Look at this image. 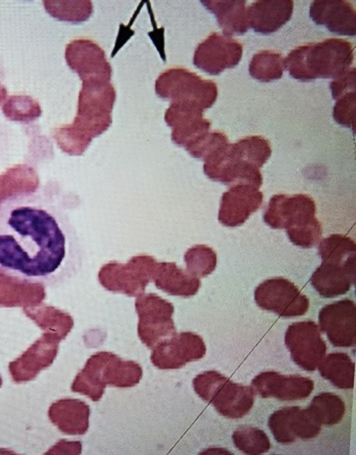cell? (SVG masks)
<instances>
[{
    "label": "cell",
    "mask_w": 356,
    "mask_h": 455,
    "mask_svg": "<svg viewBox=\"0 0 356 455\" xmlns=\"http://www.w3.org/2000/svg\"><path fill=\"white\" fill-rule=\"evenodd\" d=\"M307 408L321 424L328 426L338 424L346 411L343 399L331 392L315 396Z\"/></svg>",
    "instance_id": "obj_29"
},
{
    "label": "cell",
    "mask_w": 356,
    "mask_h": 455,
    "mask_svg": "<svg viewBox=\"0 0 356 455\" xmlns=\"http://www.w3.org/2000/svg\"><path fill=\"white\" fill-rule=\"evenodd\" d=\"M142 376L143 369L136 362L124 360L111 352L100 351L88 359L73 381L71 390L97 401L102 397L106 385L134 387Z\"/></svg>",
    "instance_id": "obj_5"
},
{
    "label": "cell",
    "mask_w": 356,
    "mask_h": 455,
    "mask_svg": "<svg viewBox=\"0 0 356 455\" xmlns=\"http://www.w3.org/2000/svg\"><path fill=\"white\" fill-rule=\"evenodd\" d=\"M115 97V90L110 81H82L74 121L55 129L53 132L60 149L70 155H81L92 138L111 126Z\"/></svg>",
    "instance_id": "obj_2"
},
{
    "label": "cell",
    "mask_w": 356,
    "mask_h": 455,
    "mask_svg": "<svg viewBox=\"0 0 356 455\" xmlns=\"http://www.w3.org/2000/svg\"><path fill=\"white\" fill-rule=\"evenodd\" d=\"M196 394L211 404L221 415L238 419L245 416L254 404L252 388L234 383L216 371L204 372L193 380Z\"/></svg>",
    "instance_id": "obj_6"
},
{
    "label": "cell",
    "mask_w": 356,
    "mask_h": 455,
    "mask_svg": "<svg viewBox=\"0 0 356 455\" xmlns=\"http://www.w3.org/2000/svg\"><path fill=\"white\" fill-rule=\"evenodd\" d=\"M263 193L248 184H236L223 193L218 211V221L225 226L243 224L263 202Z\"/></svg>",
    "instance_id": "obj_19"
},
{
    "label": "cell",
    "mask_w": 356,
    "mask_h": 455,
    "mask_svg": "<svg viewBox=\"0 0 356 455\" xmlns=\"http://www.w3.org/2000/svg\"><path fill=\"white\" fill-rule=\"evenodd\" d=\"M38 184V174L32 167L18 164L9 168L0 175V202L15 195L33 193Z\"/></svg>",
    "instance_id": "obj_27"
},
{
    "label": "cell",
    "mask_w": 356,
    "mask_h": 455,
    "mask_svg": "<svg viewBox=\"0 0 356 455\" xmlns=\"http://www.w3.org/2000/svg\"><path fill=\"white\" fill-rule=\"evenodd\" d=\"M7 95L6 87L0 83V104L5 99Z\"/></svg>",
    "instance_id": "obj_39"
},
{
    "label": "cell",
    "mask_w": 356,
    "mask_h": 455,
    "mask_svg": "<svg viewBox=\"0 0 356 455\" xmlns=\"http://www.w3.org/2000/svg\"><path fill=\"white\" fill-rule=\"evenodd\" d=\"M355 105V90L339 97L333 108L332 115L335 121L343 127L353 129Z\"/></svg>",
    "instance_id": "obj_37"
},
{
    "label": "cell",
    "mask_w": 356,
    "mask_h": 455,
    "mask_svg": "<svg viewBox=\"0 0 356 455\" xmlns=\"http://www.w3.org/2000/svg\"><path fill=\"white\" fill-rule=\"evenodd\" d=\"M355 280V262L322 261L310 281L316 291L325 298H334L348 292Z\"/></svg>",
    "instance_id": "obj_22"
},
{
    "label": "cell",
    "mask_w": 356,
    "mask_h": 455,
    "mask_svg": "<svg viewBox=\"0 0 356 455\" xmlns=\"http://www.w3.org/2000/svg\"><path fill=\"white\" fill-rule=\"evenodd\" d=\"M51 422L67 435H83L89 426V406L77 399H59L49 406Z\"/></svg>",
    "instance_id": "obj_24"
},
{
    "label": "cell",
    "mask_w": 356,
    "mask_h": 455,
    "mask_svg": "<svg viewBox=\"0 0 356 455\" xmlns=\"http://www.w3.org/2000/svg\"><path fill=\"white\" fill-rule=\"evenodd\" d=\"M47 13L60 21L80 23L87 20L92 13V3L81 1H42Z\"/></svg>",
    "instance_id": "obj_31"
},
{
    "label": "cell",
    "mask_w": 356,
    "mask_h": 455,
    "mask_svg": "<svg viewBox=\"0 0 356 455\" xmlns=\"http://www.w3.org/2000/svg\"><path fill=\"white\" fill-rule=\"evenodd\" d=\"M204 110L188 102H170L164 119L171 127L172 142L185 149L209 131L211 122L203 117Z\"/></svg>",
    "instance_id": "obj_17"
},
{
    "label": "cell",
    "mask_w": 356,
    "mask_h": 455,
    "mask_svg": "<svg viewBox=\"0 0 356 455\" xmlns=\"http://www.w3.org/2000/svg\"><path fill=\"white\" fill-rule=\"evenodd\" d=\"M60 340L56 337L47 340H40L20 357L10 362L8 370L13 381L16 383L30 381L49 367L56 356Z\"/></svg>",
    "instance_id": "obj_20"
},
{
    "label": "cell",
    "mask_w": 356,
    "mask_h": 455,
    "mask_svg": "<svg viewBox=\"0 0 356 455\" xmlns=\"http://www.w3.org/2000/svg\"><path fill=\"white\" fill-rule=\"evenodd\" d=\"M321 376L341 389H353L355 379V362L345 353L328 354L318 365Z\"/></svg>",
    "instance_id": "obj_28"
},
{
    "label": "cell",
    "mask_w": 356,
    "mask_h": 455,
    "mask_svg": "<svg viewBox=\"0 0 356 455\" xmlns=\"http://www.w3.org/2000/svg\"><path fill=\"white\" fill-rule=\"evenodd\" d=\"M69 67L82 81L99 80L110 81L112 68L104 51L94 41L79 38L69 42L65 51Z\"/></svg>",
    "instance_id": "obj_14"
},
{
    "label": "cell",
    "mask_w": 356,
    "mask_h": 455,
    "mask_svg": "<svg viewBox=\"0 0 356 455\" xmlns=\"http://www.w3.org/2000/svg\"><path fill=\"white\" fill-rule=\"evenodd\" d=\"M318 321L333 346L355 345L356 308L352 300L345 298L325 305L319 312Z\"/></svg>",
    "instance_id": "obj_16"
},
{
    "label": "cell",
    "mask_w": 356,
    "mask_h": 455,
    "mask_svg": "<svg viewBox=\"0 0 356 455\" xmlns=\"http://www.w3.org/2000/svg\"><path fill=\"white\" fill-rule=\"evenodd\" d=\"M316 204L306 194H275L264 214V221L273 229H286L296 246L309 248L319 241L322 226L315 216Z\"/></svg>",
    "instance_id": "obj_4"
},
{
    "label": "cell",
    "mask_w": 356,
    "mask_h": 455,
    "mask_svg": "<svg viewBox=\"0 0 356 455\" xmlns=\"http://www.w3.org/2000/svg\"><path fill=\"white\" fill-rule=\"evenodd\" d=\"M138 315V335L149 349L176 333L173 305L155 294H142L135 301Z\"/></svg>",
    "instance_id": "obj_9"
},
{
    "label": "cell",
    "mask_w": 356,
    "mask_h": 455,
    "mask_svg": "<svg viewBox=\"0 0 356 455\" xmlns=\"http://www.w3.org/2000/svg\"><path fill=\"white\" fill-rule=\"evenodd\" d=\"M2 383H3V381H2V378H1V375H0V388H1V385H2Z\"/></svg>",
    "instance_id": "obj_40"
},
{
    "label": "cell",
    "mask_w": 356,
    "mask_h": 455,
    "mask_svg": "<svg viewBox=\"0 0 356 455\" xmlns=\"http://www.w3.org/2000/svg\"><path fill=\"white\" fill-rule=\"evenodd\" d=\"M228 143V138L223 132L209 131L186 148V150L193 157L203 160L209 154Z\"/></svg>",
    "instance_id": "obj_36"
},
{
    "label": "cell",
    "mask_w": 356,
    "mask_h": 455,
    "mask_svg": "<svg viewBox=\"0 0 356 455\" xmlns=\"http://www.w3.org/2000/svg\"><path fill=\"white\" fill-rule=\"evenodd\" d=\"M293 10L291 0L254 1L247 8L249 27L262 34L274 33L290 20Z\"/></svg>",
    "instance_id": "obj_23"
},
{
    "label": "cell",
    "mask_w": 356,
    "mask_h": 455,
    "mask_svg": "<svg viewBox=\"0 0 356 455\" xmlns=\"http://www.w3.org/2000/svg\"><path fill=\"white\" fill-rule=\"evenodd\" d=\"M284 342L293 362L304 370L314 371L324 358L327 350L318 326L312 321L291 324Z\"/></svg>",
    "instance_id": "obj_11"
},
{
    "label": "cell",
    "mask_w": 356,
    "mask_h": 455,
    "mask_svg": "<svg viewBox=\"0 0 356 455\" xmlns=\"http://www.w3.org/2000/svg\"><path fill=\"white\" fill-rule=\"evenodd\" d=\"M330 88L334 99L349 91L355 90V68H350L342 76L330 82Z\"/></svg>",
    "instance_id": "obj_38"
},
{
    "label": "cell",
    "mask_w": 356,
    "mask_h": 455,
    "mask_svg": "<svg viewBox=\"0 0 356 455\" xmlns=\"http://www.w3.org/2000/svg\"><path fill=\"white\" fill-rule=\"evenodd\" d=\"M152 350L150 359L155 367L160 369H174L202 358L206 353V346L200 335L186 331L162 340Z\"/></svg>",
    "instance_id": "obj_12"
},
{
    "label": "cell",
    "mask_w": 356,
    "mask_h": 455,
    "mask_svg": "<svg viewBox=\"0 0 356 455\" xmlns=\"http://www.w3.org/2000/svg\"><path fill=\"white\" fill-rule=\"evenodd\" d=\"M243 47L230 36L213 32L196 47L193 65L211 74L218 75L225 69L233 68L242 57Z\"/></svg>",
    "instance_id": "obj_13"
},
{
    "label": "cell",
    "mask_w": 356,
    "mask_h": 455,
    "mask_svg": "<svg viewBox=\"0 0 356 455\" xmlns=\"http://www.w3.org/2000/svg\"><path fill=\"white\" fill-rule=\"evenodd\" d=\"M2 111L8 120L20 122H30L42 114L39 103L29 95L10 96L2 106Z\"/></svg>",
    "instance_id": "obj_33"
},
{
    "label": "cell",
    "mask_w": 356,
    "mask_h": 455,
    "mask_svg": "<svg viewBox=\"0 0 356 455\" xmlns=\"http://www.w3.org/2000/svg\"><path fill=\"white\" fill-rule=\"evenodd\" d=\"M232 440L237 449L248 454H261L270 447L266 433L255 427L245 426L237 429L232 434Z\"/></svg>",
    "instance_id": "obj_35"
},
{
    "label": "cell",
    "mask_w": 356,
    "mask_h": 455,
    "mask_svg": "<svg viewBox=\"0 0 356 455\" xmlns=\"http://www.w3.org/2000/svg\"><path fill=\"white\" fill-rule=\"evenodd\" d=\"M252 385L263 398L274 397L282 401H295L307 398L314 390V381L297 374L283 375L267 371L257 375Z\"/></svg>",
    "instance_id": "obj_18"
},
{
    "label": "cell",
    "mask_w": 356,
    "mask_h": 455,
    "mask_svg": "<svg viewBox=\"0 0 356 455\" xmlns=\"http://www.w3.org/2000/svg\"><path fill=\"white\" fill-rule=\"evenodd\" d=\"M157 265L158 262L147 255L134 256L126 264L113 261L101 267L98 280L108 291L138 296L153 281Z\"/></svg>",
    "instance_id": "obj_8"
},
{
    "label": "cell",
    "mask_w": 356,
    "mask_h": 455,
    "mask_svg": "<svg viewBox=\"0 0 356 455\" xmlns=\"http://www.w3.org/2000/svg\"><path fill=\"white\" fill-rule=\"evenodd\" d=\"M268 426L277 442L289 444L297 439L309 440L318 436L321 424L308 408L288 406L275 411Z\"/></svg>",
    "instance_id": "obj_15"
},
{
    "label": "cell",
    "mask_w": 356,
    "mask_h": 455,
    "mask_svg": "<svg viewBox=\"0 0 356 455\" xmlns=\"http://www.w3.org/2000/svg\"><path fill=\"white\" fill-rule=\"evenodd\" d=\"M156 94L170 102L193 104L204 110L212 106L218 96L216 83L204 79L183 67H172L163 72L155 82Z\"/></svg>",
    "instance_id": "obj_7"
},
{
    "label": "cell",
    "mask_w": 356,
    "mask_h": 455,
    "mask_svg": "<svg viewBox=\"0 0 356 455\" xmlns=\"http://www.w3.org/2000/svg\"><path fill=\"white\" fill-rule=\"evenodd\" d=\"M353 59L351 42L330 38L293 49L284 60V65L293 78L301 81L335 79L350 69Z\"/></svg>",
    "instance_id": "obj_3"
},
{
    "label": "cell",
    "mask_w": 356,
    "mask_h": 455,
    "mask_svg": "<svg viewBox=\"0 0 356 455\" xmlns=\"http://www.w3.org/2000/svg\"><path fill=\"white\" fill-rule=\"evenodd\" d=\"M200 2L207 10L215 15L224 35L230 37L233 35H243L250 28L245 1L207 0Z\"/></svg>",
    "instance_id": "obj_26"
},
{
    "label": "cell",
    "mask_w": 356,
    "mask_h": 455,
    "mask_svg": "<svg viewBox=\"0 0 356 455\" xmlns=\"http://www.w3.org/2000/svg\"><path fill=\"white\" fill-rule=\"evenodd\" d=\"M153 281L156 287L172 296L191 297L198 292L201 282L175 262H158Z\"/></svg>",
    "instance_id": "obj_25"
},
{
    "label": "cell",
    "mask_w": 356,
    "mask_h": 455,
    "mask_svg": "<svg viewBox=\"0 0 356 455\" xmlns=\"http://www.w3.org/2000/svg\"><path fill=\"white\" fill-rule=\"evenodd\" d=\"M356 244L350 237L334 234L323 239L318 246L322 261L341 263L355 262Z\"/></svg>",
    "instance_id": "obj_32"
},
{
    "label": "cell",
    "mask_w": 356,
    "mask_h": 455,
    "mask_svg": "<svg viewBox=\"0 0 356 455\" xmlns=\"http://www.w3.org/2000/svg\"><path fill=\"white\" fill-rule=\"evenodd\" d=\"M309 15L316 24L325 25L332 33L348 36L356 35L355 9L348 1H314L309 8Z\"/></svg>",
    "instance_id": "obj_21"
},
{
    "label": "cell",
    "mask_w": 356,
    "mask_h": 455,
    "mask_svg": "<svg viewBox=\"0 0 356 455\" xmlns=\"http://www.w3.org/2000/svg\"><path fill=\"white\" fill-rule=\"evenodd\" d=\"M184 258L186 271L198 278L211 273L217 264L216 252L203 244L195 245L188 249Z\"/></svg>",
    "instance_id": "obj_34"
},
{
    "label": "cell",
    "mask_w": 356,
    "mask_h": 455,
    "mask_svg": "<svg viewBox=\"0 0 356 455\" xmlns=\"http://www.w3.org/2000/svg\"><path fill=\"white\" fill-rule=\"evenodd\" d=\"M32 193L0 202V273L24 284L56 286L76 274L79 260L64 212Z\"/></svg>",
    "instance_id": "obj_1"
},
{
    "label": "cell",
    "mask_w": 356,
    "mask_h": 455,
    "mask_svg": "<svg viewBox=\"0 0 356 455\" xmlns=\"http://www.w3.org/2000/svg\"><path fill=\"white\" fill-rule=\"evenodd\" d=\"M284 60L282 54L278 52L261 51L252 58L249 73L252 77L261 82L279 79L283 74Z\"/></svg>",
    "instance_id": "obj_30"
},
{
    "label": "cell",
    "mask_w": 356,
    "mask_h": 455,
    "mask_svg": "<svg viewBox=\"0 0 356 455\" xmlns=\"http://www.w3.org/2000/svg\"><path fill=\"white\" fill-rule=\"evenodd\" d=\"M254 300L261 309L282 317L303 315L309 305L307 297L293 282L281 277L259 284L254 291Z\"/></svg>",
    "instance_id": "obj_10"
}]
</instances>
